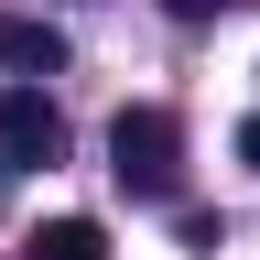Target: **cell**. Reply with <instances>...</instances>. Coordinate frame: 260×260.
Segmentation results:
<instances>
[{
	"label": "cell",
	"instance_id": "cell-4",
	"mask_svg": "<svg viewBox=\"0 0 260 260\" xmlns=\"http://www.w3.org/2000/svg\"><path fill=\"white\" fill-rule=\"evenodd\" d=\"M22 260H109V228H98V217H44L22 239Z\"/></svg>",
	"mask_w": 260,
	"mask_h": 260
},
{
	"label": "cell",
	"instance_id": "cell-3",
	"mask_svg": "<svg viewBox=\"0 0 260 260\" xmlns=\"http://www.w3.org/2000/svg\"><path fill=\"white\" fill-rule=\"evenodd\" d=\"M0 65H11V76H54V65H65V32L44 11H0Z\"/></svg>",
	"mask_w": 260,
	"mask_h": 260
},
{
	"label": "cell",
	"instance_id": "cell-1",
	"mask_svg": "<svg viewBox=\"0 0 260 260\" xmlns=\"http://www.w3.org/2000/svg\"><path fill=\"white\" fill-rule=\"evenodd\" d=\"M109 174L162 206V195L184 184V119H174V109H119V119H109Z\"/></svg>",
	"mask_w": 260,
	"mask_h": 260
},
{
	"label": "cell",
	"instance_id": "cell-7",
	"mask_svg": "<svg viewBox=\"0 0 260 260\" xmlns=\"http://www.w3.org/2000/svg\"><path fill=\"white\" fill-rule=\"evenodd\" d=\"M217 11H260V0H217Z\"/></svg>",
	"mask_w": 260,
	"mask_h": 260
},
{
	"label": "cell",
	"instance_id": "cell-6",
	"mask_svg": "<svg viewBox=\"0 0 260 260\" xmlns=\"http://www.w3.org/2000/svg\"><path fill=\"white\" fill-rule=\"evenodd\" d=\"M239 152H249V162H260V119H249V130H239Z\"/></svg>",
	"mask_w": 260,
	"mask_h": 260
},
{
	"label": "cell",
	"instance_id": "cell-2",
	"mask_svg": "<svg viewBox=\"0 0 260 260\" xmlns=\"http://www.w3.org/2000/svg\"><path fill=\"white\" fill-rule=\"evenodd\" d=\"M0 152L22 162V174H44V162H65V109L44 87H11L0 98Z\"/></svg>",
	"mask_w": 260,
	"mask_h": 260
},
{
	"label": "cell",
	"instance_id": "cell-5",
	"mask_svg": "<svg viewBox=\"0 0 260 260\" xmlns=\"http://www.w3.org/2000/svg\"><path fill=\"white\" fill-rule=\"evenodd\" d=\"M162 11H174V22H206V11H217V0H162Z\"/></svg>",
	"mask_w": 260,
	"mask_h": 260
}]
</instances>
